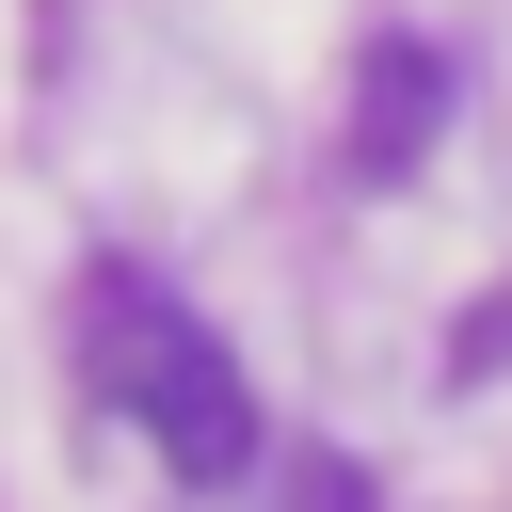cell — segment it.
<instances>
[{"label":"cell","instance_id":"obj_2","mask_svg":"<svg viewBox=\"0 0 512 512\" xmlns=\"http://www.w3.org/2000/svg\"><path fill=\"white\" fill-rule=\"evenodd\" d=\"M432 96H448V80H432V48H384V64H368V96H352V160H368V176H400V160L432 144Z\"/></svg>","mask_w":512,"mask_h":512},{"label":"cell","instance_id":"obj_1","mask_svg":"<svg viewBox=\"0 0 512 512\" xmlns=\"http://www.w3.org/2000/svg\"><path fill=\"white\" fill-rule=\"evenodd\" d=\"M80 352H96L112 416H128L176 480H208V496H224V480L256 464V384H240V352H224L160 272H128V256H112V272L80 288Z\"/></svg>","mask_w":512,"mask_h":512}]
</instances>
